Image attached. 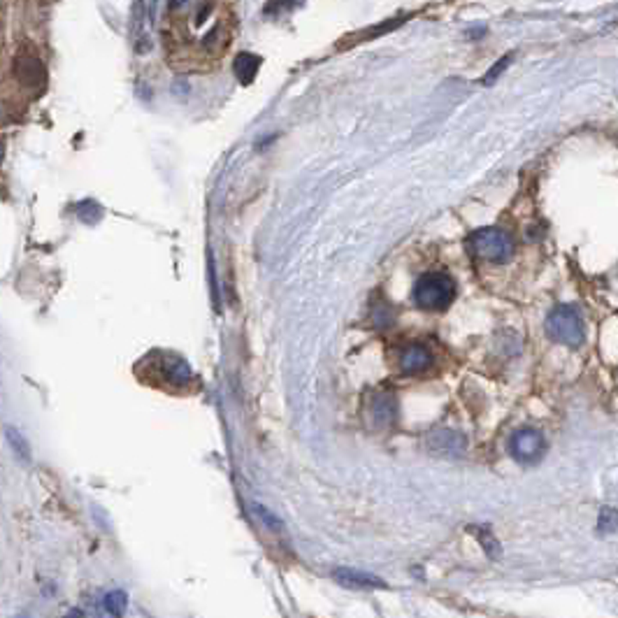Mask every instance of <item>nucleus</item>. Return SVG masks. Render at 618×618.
<instances>
[{
    "mask_svg": "<svg viewBox=\"0 0 618 618\" xmlns=\"http://www.w3.org/2000/svg\"><path fill=\"white\" fill-rule=\"evenodd\" d=\"M239 31L237 0H168L161 45L172 70L214 72L225 61Z\"/></svg>",
    "mask_w": 618,
    "mask_h": 618,
    "instance_id": "f257e3e1",
    "label": "nucleus"
},
{
    "mask_svg": "<svg viewBox=\"0 0 618 618\" xmlns=\"http://www.w3.org/2000/svg\"><path fill=\"white\" fill-rule=\"evenodd\" d=\"M142 365H147V372H137L142 377V381L158 386L170 393H179L186 391L188 386L195 384V374L186 358L172 353V351H151L140 360Z\"/></svg>",
    "mask_w": 618,
    "mask_h": 618,
    "instance_id": "f03ea898",
    "label": "nucleus"
},
{
    "mask_svg": "<svg viewBox=\"0 0 618 618\" xmlns=\"http://www.w3.org/2000/svg\"><path fill=\"white\" fill-rule=\"evenodd\" d=\"M456 297V283L444 272H428L414 286V302L421 309L442 311Z\"/></svg>",
    "mask_w": 618,
    "mask_h": 618,
    "instance_id": "7ed1b4c3",
    "label": "nucleus"
},
{
    "mask_svg": "<svg viewBox=\"0 0 618 618\" xmlns=\"http://www.w3.org/2000/svg\"><path fill=\"white\" fill-rule=\"evenodd\" d=\"M468 249L472 256L489 263H507L514 253V239L503 228H479L470 235Z\"/></svg>",
    "mask_w": 618,
    "mask_h": 618,
    "instance_id": "20e7f679",
    "label": "nucleus"
},
{
    "mask_svg": "<svg viewBox=\"0 0 618 618\" xmlns=\"http://www.w3.org/2000/svg\"><path fill=\"white\" fill-rule=\"evenodd\" d=\"M547 332L558 344L572 349L581 346V342H584V318H581V311L572 307V304L556 307L547 318Z\"/></svg>",
    "mask_w": 618,
    "mask_h": 618,
    "instance_id": "39448f33",
    "label": "nucleus"
},
{
    "mask_svg": "<svg viewBox=\"0 0 618 618\" xmlns=\"http://www.w3.org/2000/svg\"><path fill=\"white\" fill-rule=\"evenodd\" d=\"M509 451H512L514 461H519L521 465H535L544 458L547 442H544V435L535 428H521L509 440Z\"/></svg>",
    "mask_w": 618,
    "mask_h": 618,
    "instance_id": "423d86ee",
    "label": "nucleus"
},
{
    "mask_svg": "<svg viewBox=\"0 0 618 618\" xmlns=\"http://www.w3.org/2000/svg\"><path fill=\"white\" fill-rule=\"evenodd\" d=\"M332 579L346 588H386V581L384 579L360 570H351V567H337V570H332Z\"/></svg>",
    "mask_w": 618,
    "mask_h": 618,
    "instance_id": "0eeeda50",
    "label": "nucleus"
},
{
    "mask_svg": "<svg viewBox=\"0 0 618 618\" xmlns=\"http://www.w3.org/2000/svg\"><path fill=\"white\" fill-rule=\"evenodd\" d=\"M430 365H433V356L426 346H421V344L407 346L405 351L400 353V367H402V372H407V374L426 372Z\"/></svg>",
    "mask_w": 618,
    "mask_h": 618,
    "instance_id": "6e6552de",
    "label": "nucleus"
},
{
    "mask_svg": "<svg viewBox=\"0 0 618 618\" xmlns=\"http://www.w3.org/2000/svg\"><path fill=\"white\" fill-rule=\"evenodd\" d=\"M430 444H433V449L442 451V454H461L465 447V440L458 433L444 430V433H435Z\"/></svg>",
    "mask_w": 618,
    "mask_h": 618,
    "instance_id": "1a4fd4ad",
    "label": "nucleus"
},
{
    "mask_svg": "<svg viewBox=\"0 0 618 618\" xmlns=\"http://www.w3.org/2000/svg\"><path fill=\"white\" fill-rule=\"evenodd\" d=\"M5 440H7V444H10V449L14 451V456H17L21 463H31V444H28V440L17 430V428L7 426L5 428Z\"/></svg>",
    "mask_w": 618,
    "mask_h": 618,
    "instance_id": "9d476101",
    "label": "nucleus"
},
{
    "mask_svg": "<svg viewBox=\"0 0 618 618\" xmlns=\"http://www.w3.org/2000/svg\"><path fill=\"white\" fill-rule=\"evenodd\" d=\"M372 416L377 426H388L395 419V402L388 395H379L372 405Z\"/></svg>",
    "mask_w": 618,
    "mask_h": 618,
    "instance_id": "9b49d317",
    "label": "nucleus"
},
{
    "mask_svg": "<svg viewBox=\"0 0 618 618\" xmlns=\"http://www.w3.org/2000/svg\"><path fill=\"white\" fill-rule=\"evenodd\" d=\"M77 216L86 225H93V223H98L100 219H103V207H100L98 202H93V200H84V202H79V205H77Z\"/></svg>",
    "mask_w": 618,
    "mask_h": 618,
    "instance_id": "f8f14e48",
    "label": "nucleus"
},
{
    "mask_svg": "<svg viewBox=\"0 0 618 618\" xmlns=\"http://www.w3.org/2000/svg\"><path fill=\"white\" fill-rule=\"evenodd\" d=\"M126 605H128V595L123 591H112V593L105 595V609L112 616H121L123 609H126Z\"/></svg>",
    "mask_w": 618,
    "mask_h": 618,
    "instance_id": "ddd939ff",
    "label": "nucleus"
},
{
    "mask_svg": "<svg viewBox=\"0 0 618 618\" xmlns=\"http://www.w3.org/2000/svg\"><path fill=\"white\" fill-rule=\"evenodd\" d=\"M472 530H475V535L479 537V542L484 544V551H486V554H489V556H498V554H500V544L496 542V537L491 535V530H489V528L475 526Z\"/></svg>",
    "mask_w": 618,
    "mask_h": 618,
    "instance_id": "4468645a",
    "label": "nucleus"
},
{
    "mask_svg": "<svg viewBox=\"0 0 618 618\" xmlns=\"http://www.w3.org/2000/svg\"><path fill=\"white\" fill-rule=\"evenodd\" d=\"M251 509H253V514H256L258 519L265 523V528H270L272 533H279V530H283V523H281V521L277 519V516H274L267 507H263V505H253Z\"/></svg>",
    "mask_w": 618,
    "mask_h": 618,
    "instance_id": "2eb2a0df",
    "label": "nucleus"
},
{
    "mask_svg": "<svg viewBox=\"0 0 618 618\" xmlns=\"http://www.w3.org/2000/svg\"><path fill=\"white\" fill-rule=\"evenodd\" d=\"M258 68V61L249 54H242L237 58V75L242 77V82H251L253 72Z\"/></svg>",
    "mask_w": 618,
    "mask_h": 618,
    "instance_id": "dca6fc26",
    "label": "nucleus"
},
{
    "mask_svg": "<svg viewBox=\"0 0 618 618\" xmlns=\"http://www.w3.org/2000/svg\"><path fill=\"white\" fill-rule=\"evenodd\" d=\"M598 528H600V533H612V530H618V509H612V507L602 509Z\"/></svg>",
    "mask_w": 618,
    "mask_h": 618,
    "instance_id": "f3484780",
    "label": "nucleus"
},
{
    "mask_svg": "<svg viewBox=\"0 0 618 618\" xmlns=\"http://www.w3.org/2000/svg\"><path fill=\"white\" fill-rule=\"evenodd\" d=\"M507 65H509V56H505V58H500V61L496 63V68H493V70L489 72V75H486V79H484V84H493V82H496V79H498V75H500V72H503V70L507 68Z\"/></svg>",
    "mask_w": 618,
    "mask_h": 618,
    "instance_id": "a211bd4d",
    "label": "nucleus"
}]
</instances>
